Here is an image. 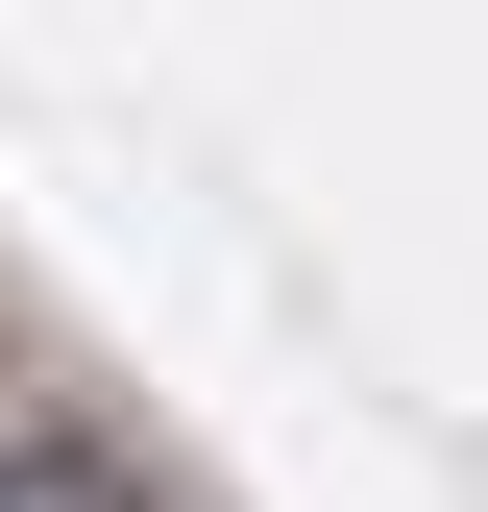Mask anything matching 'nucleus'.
Segmentation results:
<instances>
[{
	"label": "nucleus",
	"mask_w": 488,
	"mask_h": 512,
	"mask_svg": "<svg viewBox=\"0 0 488 512\" xmlns=\"http://www.w3.org/2000/svg\"><path fill=\"white\" fill-rule=\"evenodd\" d=\"M0 512H147V488H122L74 415H0Z\"/></svg>",
	"instance_id": "1"
}]
</instances>
